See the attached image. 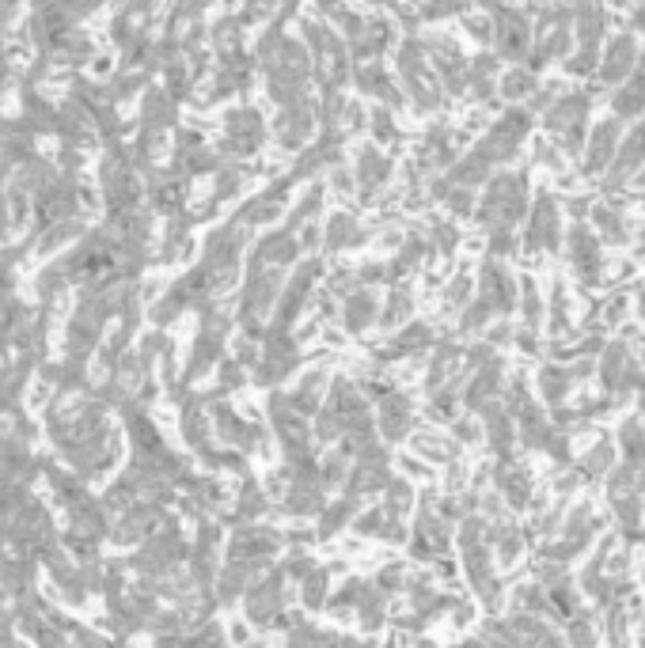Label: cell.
<instances>
[{
    "mask_svg": "<svg viewBox=\"0 0 645 648\" xmlns=\"http://www.w3.org/2000/svg\"><path fill=\"white\" fill-rule=\"evenodd\" d=\"M642 201H645V198H642Z\"/></svg>",
    "mask_w": 645,
    "mask_h": 648,
    "instance_id": "cell-20",
    "label": "cell"
},
{
    "mask_svg": "<svg viewBox=\"0 0 645 648\" xmlns=\"http://www.w3.org/2000/svg\"><path fill=\"white\" fill-rule=\"evenodd\" d=\"M607 31V12L600 0H578L573 8V34H578V54L565 57V73L589 76L596 73V50Z\"/></svg>",
    "mask_w": 645,
    "mask_h": 648,
    "instance_id": "cell-4",
    "label": "cell"
},
{
    "mask_svg": "<svg viewBox=\"0 0 645 648\" xmlns=\"http://www.w3.org/2000/svg\"><path fill=\"white\" fill-rule=\"evenodd\" d=\"M592 227L604 243H626L631 240V224L615 205H592Z\"/></svg>",
    "mask_w": 645,
    "mask_h": 648,
    "instance_id": "cell-13",
    "label": "cell"
},
{
    "mask_svg": "<svg viewBox=\"0 0 645 648\" xmlns=\"http://www.w3.org/2000/svg\"><path fill=\"white\" fill-rule=\"evenodd\" d=\"M478 4H483V8H498L501 0H478Z\"/></svg>",
    "mask_w": 645,
    "mask_h": 648,
    "instance_id": "cell-18",
    "label": "cell"
},
{
    "mask_svg": "<svg viewBox=\"0 0 645 648\" xmlns=\"http://www.w3.org/2000/svg\"><path fill=\"white\" fill-rule=\"evenodd\" d=\"M565 240V258H570V266L581 274V281H596L600 277V235L592 232L585 221H578L570 227V235H562Z\"/></svg>",
    "mask_w": 645,
    "mask_h": 648,
    "instance_id": "cell-11",
    "label": "cell"
},
{
    "mask_svg": "<svg viewBox=\"0 0 645 648\" xmlns=\"http://www.w3.org/2000/svg\"><path fill=\"white\" fill-rule=\"evenodd\" d=\"M634 76H642L645 81V46H638V65H634Z\"/></svg>",
    "mask_w": 645,
    "mask_h": 648,
    "instance_id": "cell-17",
    "label": "cell"
},
{
    "mask_svg": "<svg viewBox=\"0 0 645 648\" xmlns=\"http://www.w3.org/2000/svg\"><path fill=\"white\" fill-rule=\"evenodd\" d=\"M618 141H623V121L618 118H604L596 121V126L585 134V148H581V168L592 179V174H604L612 168L615 152H618Z\"/></svg>",
    "mask_w": 645,
    "mask_h": 648,
    "instance_id": "cell-8",
    "label": "cell"
},
{
    "mask_svg": "<svg viewBox=\"0 0 645 648\" xmlns=\"http://www.w3.org/2000/svg\"><path fill=\"white\" fill-rule=\"evenodd\" d=\"M612 110H615V118L618 121H638L645 118V81L642 76H631V81H623L615 87V95H612Z\"/></svg>",
    "mask_w": 645,
    "mask_h": 648,
    "instance_id": "cell-12",
    "label": "cell"
},
{
    "mask_svg": "<svg viewBox=\"0 0 645 648\" xmlns=\"http://www.w3.org/2000/svg\"><path fill=\"white\" fill-rule=\"evenodd\" d=\"M589 114H592V95L589 92H565L554 95L547 107V129L562 141L570 156H581L589 134Z\"/></svg>",
    "mask_w": 645,
    "mask_h": 648,
    "instance_id": "cell-2",
    "label": "cell"
},
{
    "mask_svg": "<svg viewBox=\"0 0 645 648\" xmlns=\"http://www.w3.org/2000/svg\"><path fill=\"white\" fill-rule=\"evenodd\" d=\"M531 114L528 110H505L498 121L490 126V134L483 137V145H478V152L486 156L490 163H498V160H512L517 156V148L528 141V134H531Z\"/></svg>",
    "mask_w": 645,
    "mask_h": 648,
    "instance_id": "cell-5",
    "label": "cell"
},
{
    "mask_svg": "<svg viewBox=\"0 0 645 648\" xmlns=\"http://www.w3.org/2000/svg\"><path fill=\"white\" fill-rule=\"evenodd\" d=\"M467 0H430V15H456L464 12Z\"/></svg>",
    "mask_w": 645,
    "mask_h": 648,
    "instance_id": "cell-15",
    "label": "cell"
},
{
    "mask_svg": "<svg viewBox=\"0 0 645 648\" xmlns=\"http://www.w3.org/2000/svg\"><path fill=\"white\" fill-rule=\"evenodd\" d=\"M634 65H638V34L618 31L615 39H607L604 54H600V61H596V81L618 87L634 76Z\"/></svg>",
    "mask_w": 645,
    "mask_h": 648,
    "instance_id": "cell-7",
    "label": "cell"
},
{
    "mask_svg": "<svg viewBox=\"0 0 645 648\" xmlns=\"http://www.w3.org/2000/svg\"><path fill=\"white\" fill-rule=\"evenodd\" d=\"M612 4H634V0H612Z\"/></svg>",
    "mask_w": 645,
    "mask_h": 648,
    "instance_id": "cell-19",
    "label": "cell"
},
{
    "mask_svg": "<svg viewBox=\"0 0 645 648\" xmlns=\"http://www.w3.org/2000/svg\"><path fill=\"white\" fill-rule=\"evenodd\" d=\"M528 213V174L512 171L498 174L486 190L483 201V224L490 232H512L520 224V216Z\"/></svg>",
    "mask_w": 645,
    "mask_h": 648,
    "instance_id": "cell-1",
    "label": "cell"
},
{
    "mask_svg": "<svg viewBox=\"0 0 645 648\" xmlns=\"http://www.w3.org/2000/svg\"><path fill=\"white\" fill-rule=\"evenodd\" d=\"M562 205H558L554 194H539L536 205L528 209V235L525 247L531 254H547L562 247Z\"/></svg>",
    "mask_w": 645,
    "mask_h": 648,
    "instance_id": "cell-6",
    "label": "cell"
},
{
    "mask_svg": "<svg viewBox=\"0 0 645 648\" xmlns=\"http://www.w3.org/2000/svg\"><path fill=\"white\" fill-rule=\"evenodd\" d=\"M494 42H498V54H505L509 61L528 57L531 20L520 8H498V15H494Z\"/></svg>",
    "mask_w": 645,
    "mask_h": 648,
    "instance_id": "cell-9",
    "label": "cell"
},
{
    "mask_svg": "<svg viewBox=\"0 0 645 648\" xmlns=\"http://www.w3.org/2000/svg\"><path fill=\"white\" fill-rule=\"evenodd\" d=\"M573 42V8L551 4L543 20L531 23V50H528V68H543L551 61L565 57Z\"/></svg>",
    "mask_w": 645,
    "mask_h": 648,
    "instance_id": "cell-3",
    "label": "cell"
},
{
    "mask_svg": "<svg viewBox=\"0 0 645 648\" xmlns=\"http://www.w3.org/2000/svg\"><path fill=\"white\" fill-rule=\"evenodd\" d=\"M645 168V118L634 121V129H626L623 141H618V152L607 168V190H618L626 179H634Z\"/></svg>",
    "mask_w": 645,
    "mask_h": 648,
    "instance_id": "cell-10",
    "label": "cell"
},
{
    "mask_svg": "<svg viewBox=\"0 0 645 648\" xmlns=\"http://www.w3.org/2000/svg\"><path fill=\"white\" fill-rule=\"evenodd\" d=\"M631 31L634 34H645V4H638V8H634V12H631Z\"/></svg>",
    "mask_w": 645,
    "mask_h": 648,
    "instance_id": "cell-16",
    "label": "cell"
},
{
    "mask_svg": "<svg viewBox=\"0 0 645 648\" xmlns=\"http://www.w3.org/2000/svg\"><path fill=\"white\" fill-rule=\"evenodd\" d=\"M498 87L505 99H525V95L536 92V76H531V68H509Z\"/></svg>",
    "mask_w": 645,
    "mask_h": 648,
    "instance_id": "cell-14",
    "label": "cell"
}]
</instances>
